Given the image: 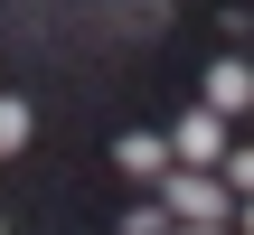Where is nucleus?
I'll list each match as a JSON object with an SVG mask.
<instances>
[{
  "instance_id": "nucleus-1",
  "label": "nucleus",
  "mask_w": 254,
  "mask_h": 235,
  "mask_svg": "<svg viewBox=\"0 0 254 235\" xmlns=\"http://www.w3.org/2000/svg\"><path fill=\"white\" fill-rule=\"evenodd\" d=\"M160 217H170V226H226L236 198H226L217 170H170V179H160Z\"/></svg>"
},
{
  "instance_id": "nucleus-2",
  "label": "nucleus",
  "mask_w": 254,
  "mask_h": 235,
  "mask_svg": "<svg viewBox=\"0 0 254 235\" xmlns=\"http://www.w3.org/2000/svg\"><path fill=\"white\" fill-rule=\"evenodd\" d=\"M170 141V170H217L226 151H236V122H217V113H189L179 132H160Z\"/></svg>"
},
{
  "instance_id": "nucleus-3",
  "label": "nucleus",
  "mask_w": 254,
  "mask_h": 235,
  "mask_svg": "<svg viewBox=\"0 0 254 235\" xmlns=\"http://www.w3.org/2000/svg\"><path fill=\"white\" fill-rule=\"evenodd\" d=\"M198 113H217V122H245L254 113V66L245 57H217V66L198 75Z\"/></svg>"
},
{
  "instance_id": "nucleus-4",
  "label": "nucleus",
  "mask_w": 254,
  "mask_h": 235,
  "mask_svg": "<svg viewBox=\"0 0 254 235\" xmlns=\"http://www.w3.org/2000/svg\"><path fill=\"white\" fill-rule=\"evenodd\" d=\"M113 170H123L132 188H160V179H170V141H160V132H123V141H113Z\"/></svg>"
},
{
  "instance_id": "nucleus-5",
  "label": "nucleus",
  "mask_w": 254,
  "mask_h": 235,
  "mask_svg": "<svg viewBox=\"0 0 254 235\" xmlns=\"http://www.w3.org/2000/svg\"><path fill=\"white\" fill-rule=\"evenodd\" d=\"M217 179H226V198H254V141H236V151L217 160Z\"/></svg>"
},
{
  "instance_id": "nucleus-6",
  "label": "nucleus",
  "mask_w": 254,
  "mask_h": 235,
  "mask_svg": "<svg viewBox=\"0 0 254 235\" xmlns=\"http://www.w3.org/2000/svg\"><path fill=\"white\" fill-rule=\"evenodd\" d=\"M28 132H38V122H28V104H19V94H0V151H28Z\"/></svg>"
},
{
  "instance_id": "nucleus-7",
  "label": "nucleus",
  "mask_w": 254,
  "mask_h": 235,
  "mask_svg": "<svg viewBox=\"0 0 254 235\" xmlns=\"http://www.w3.org/2000/svg\"><path fill=\"white\" fill-rule=\"evenodd\" d=\"M123 235H170V217H160V198H141V207L123 217Z\"/></svg>"
},
{
  "instance_id": "nucleus-8",
  "label": "nucleus",
  "mask_w": 254,
  "mask_h": 235,
  "mask_svg": "<svg viewBox=\"0 0 254 235\" xmlns=\"http://www.w3.org/2000/svg\"><path fill=\"white\" fill-rule=\"evenodd\" d=\"M226 235H254V198H236V217H226Z\"/></svg>"
},
{
  "instance_id": "nucleus-9",
  "label": "nucleus",
  "mask_w": 254,
  "mask_h": 235,
  "mask_svg": "<svg viewBox=\"0 0 254 235\" xmlns=\"http://www.w3.org/2000/svg\"><path fill=\"white\" fill-rule=\"evenodd\" d=\"M170 235H226V226H170Z\"/></svg>"
},
{
  "instance_id": "nucleus-10",
  "label": "nucleus",
  "mask_w": 254,
  "mask_h": 235,
  "mask_svg": "<svg viewBox=\"0 0 254 235\" xmlns=\"http://www.w3.org/2000/svg\"><path fill=\"white\" fill-rule=\"evenodd\" d=\"M0 235H9V226H0Z\"/></svg>"
}]
</instances>
